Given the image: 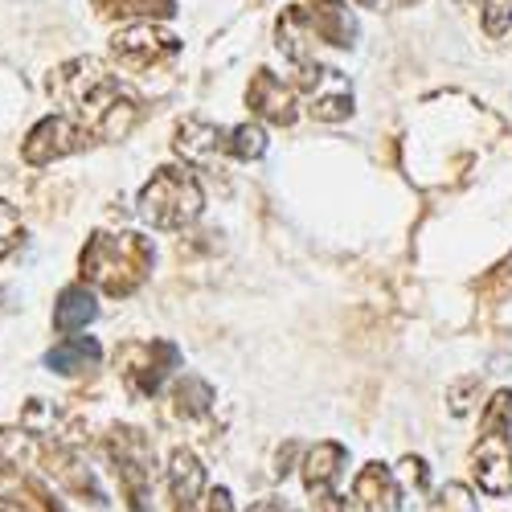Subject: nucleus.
Listing matches in <instances>:
<instances>
[{
  "instance_id": "f257e3e1",
  "label": "nucleus",
  "mask_w": 512,
  "mask_h": 512,
  "mask_svg": "<svg viewBox=\"0 0 512 512\" xmlns=\"http://www.w3.org/2000/svg\"><path fill=\"white\" fill-rule=\"evenodd\" d=\"M50 95L70 103L82 127H91L95 140H123L140 123L144 107L136 95L123 91L119 74H111L99 58H70L50 74Z\"/></svg>"
},
{
  "instance_id": "f03ea898",
  "label": "nucleus",
  "mask_w": 512,
  "mask_h": 512,
  "mask_svg": "<svg viewBox=\"0 0 512 512\" xmlns=\"http://www.w3.org/2000/svg\"><path fill=\"white\" fill-rule=\"evenodd\" d=\"M152 263H156V246L152 238L136 234V230H99L87 238L78 254V271H82V283L111 295V300H127L144 287V279L152 275Z\"/></svg>"
},
{
  "instance_id": "7ed1b4c3",
  "label": "nucleus",
  "mask_w": 512,
  "mask_h": 512,
  "mask_svg": "<svg viewBox=\"0 0 512 512\" xmlns=\"http://www.w3.org/2000/svg\"><path fill=\"white\" fill-rule=\"evenodd\" d=\"M201 181L181 164H164L152 173V181L140 189V218L152 230H185L201 218Z\"/></svg>"
},
{
  "instance_id": "20e7f679",
  "label": "nucleus",
  "mask_w": 512,
  "mask_h": 512,
  "mask_svg": "<svg viewBox=\"0 0 512 512\" xmlns=\"http://www.w3.org/2000/svg\"><path fill=\"white\" fill-rule=\"evenodd\" d=\"M103 455L111 463V476L132 512H152V484H156V451L140 426H115L103 439Z\"/></svg>"
},
{
  "instance_id": "39448f33",
  "label": "nucleus",
  "mask_w": 512,
  "mask_h": 512,
  "mask_svg": "<svg viewBox=\"0 0 512 512\" xmlns=\"http://www.w3.org/2000/svg\"><path fill=\"white\" fill-rule=\"evenodd\" d=\"M111 58L127 74H156L181 58V37L173 29H164L160 21L123 25L111 37Z\"/></svg>"
},
{
  "instance_id": "423d86ee",
  "label": "nucleus",
  "mask_w": 512,
  "mask_h": 512,
  "mask_svg": "<svg viewBox=\"0 0 512 512\" xmlns=\"http://www.w3.org/2000/svg\"><path fill=\"white\" fill-rule=\"evenodd\" d=\"M181 353L168 340H123L115 349V369L132 398H156L168 373L177 369Z\"/></svg>"
},
{
  "instance_id": "0eeeda50",
  "label": "nucleus",
  "mask_w": 512,
  "mask_h": 512,
  "mask_svg": "<svg viewBox=\"0 0 512 512\" xmlns=\"http://www.w3.org/2000/svg\"><path fill=\"white\" fill-rule=\"evenodd\" d=\"M295 82H300V95H304V107L312 119L345 123L353 115V87L340 70L320 66V62H304V66H295Z\"/></svg>"
},
{
  "instance_id": "6e6552de",
  "label": "nucleus",
  "mask_w": 512,
  "mask_h": 512,
  "mask_svg": "<svg viewBox=\"0 0 512 512\" xmlns=\"http://www.w3.org/2000/svg\"><path fill=\"white\" fill-rule=\"evenodd\" d=\"M91 144H95L91 127H82L70 115H46L41 123H33V132L25 136L21 160L33 164V168H46L54 160H66V156H74L82 148H91Z\"/></svg>"
},
{
  "instance_id": "1a4fd4ad",
  "label": "nucleus",
  "mask_w": 512,
  "mask_h": 512,
  "mask_svg": "<svg viewBox=\"0 0 512 512\" xmlns=\"http://www.w3.org/2000/svg\"><path fill=\"white\" fill-rule=\"evenodd\" d=\"M472 480L480 484V492L488 496H508L512 492V431H480L472 455Z\"/></svg>"
},
{
  "instance_id": "9d476101",
  "label": "nucleus",
  "mask_w": 512,
  "mask_h": 512,
  "mask_svg": "<svg viewBox=\"0 0 512 512\" xmlns=\"http://www.w3.org/2000/svg\"><path fill=\"white\" fill-rule=\"evenodd\" d=\"M173 152L189 164H218L230 156V127H218L201 115H189L177 123V136H173Z\"/></svg>"
},
{
  "instance_id": "9b49d317",
  "label": "nucleus",
  "mask_w": 512,
  "mask_h": 512,
  "mask_svg": "<svg viewBox=\"0 0 512 512\" xmlns=\"http://www.w3.org/2000/svg\"><path fill=\"white\" fill-rule=\"evenodd\" d=\"M246 107L259 115L263 123H275V127H291L295 119H300L291 87H287V82L275 70H254L250 87H246Z\"/></svg>"
},
{
  "instance_id": "f8f14e48",
  "label": "nucleus",
  "mask_w": 512,
  "mask_h": 512,
  "mask_svg": "<svg viewBox=\"0 0 512 512\" xmlns=\"http://www.w3.org/2000/svg\"><path fill=\"white\" fill-rule=\"evenodd\" d=\"M316 29H312V17L304 5H287L275 21V46L279 54L291 62V66H304V62H316Z\"/></svg>"
},
{
  "instance_id": "ddd939ff",
  "label": "nucleus",
  "mask_w": 512,
  "mask_h": 512,
  "mask_svg": "<svg viewBox=\"0 0 512 512\" xmlns=\"http://www.w3.org/2000/svg\"><path fill=\"white\" fill-rule=\"evenodd\" d=\"M205 496V467L189 447H177L168 459V504L173 512H197Z\"/></svg>"
},
{
  "instance_id": "4468645a",
  "label": "nucleus",
  "mask_w": 512,
  "mask_h": 512,
  "mask_svg": "<svg viewBox=\"0 0 512 512\" xmlns=\"http://www.w3.org/2000/svg\"><path fill=\"white\" fill-rule=\"evenodd\" d=\"M46 463H50V476L70 492V496H78V500H91V504H107V492L99 488V480H95V472L87 463H82V455L78 451H70V447H50L46 451Z\"/></svg>"
},
{
  "instance_id": "2eb2a0df",
  "label": "nucleus",
  "mask_w": 512,
  "mask_h": 512,
  "mask_svg": "<svg viewBox=\"0 0 512 512\" xmlns=\"http://www.w3.org/2000/svg\"><path fill=\"white\" fill-rule=\"evenodd\" d=\"M345 459L349 451L340 443H316L308 455H304V488L308 496H332L336 484H340V472H345Z\"/></svg>"
},
{
  "instance_id": "dca6fc26",
  "label": "nucleus",
  "mask_w": 512,
  "mask_h": 512,
  "mask_svg": "<svg viewBox=\"0 0 512 512\" xmlns=\"http://www.w3.org/2000/svg\"><path fill=\"white\" fill-rule=\"evenodd\" d=\"M308 17H312L316 37L336 50H349L357 41V21L345 0H308Z\"/></svg>"
},
{
  "instance_id": "f3484780",
  "label": "nucleus",
  "mask_w": 512,
  "mask_h": 512,
  "mask_svg": "<svg viewBox=\"0 0 512 512\" xmlns=\"http://www.w3.org/2000/svg\"><path fill=\"white\" fill-rule=\"evenodd\" d=\"M353 500L361 504V512H394L398 508V480L390 467L381 463H365L357 480H353Z\"/></svg>"
},
{
  "instance_id": "a211bd4d",
  "label": "nucleus",
  "mask_w": 512,
  "mask_h": 512,
  "mask_svg": "<svg viewBox=\"0 0 512 512\" xmlns=\"http://www.w3.org/2000/svg\"><path fill=\"white\" fill-rule=\"evenodd\" d=\"M103 361V349L95 336H66L62 345H54L46 353V369L62 373V377H74V373H87Z\"/></svg>"
},
{
  "instance_id": "6ab92c4d",
  "label": "nucleus",
  "mask_w": 512,
  "mask_h": 512,
  "mask_svg": "<svg viewBox=\"0 0 512 512\" xmlns=\"http://www.w3.org/2000/svg\"><path fill=\"white\" fill-rule=\"evenodd\" d=\"M99 316V304H95V291L87 283H70L62 287L58 295V304H54V328L58 332H78V328H87L91 320Z\"/></svg>"
},
{
  "instance_id": "aec40b11",
  "label": "nucleus",
  "mask_w": 512,
  "mask_h": 512,
  "mask_svg": "<svg viewBox=\"0 0 512 512\" xmlns=\"http://www.w3.org/2000/svg\"><path fill=\"white\" fill-rule=\"evenodd\" d=\"M95 13L103 21H127V25L168 21L177 17V0H95Z\"/></svg>"
},
{
  "instance_id": "412c9836",
  "label": "nucleus",
  "mask_w": 512,
  "mask_h": 512,
  "mask_svg": "<svg viewBox=\"0 0 512 512\" xmlns=\"http://www.w3.org/2000/svg\"><path fill=\"white\" fill-rule=\"evenodd\" d=\"M209 410H213V386L197 373H185L173 386V414L193 422V418H205Z\"/></svg>"
},
{
  "instance_id": "4be33fe9",
  "label": "nucleus",
  "mask_w": 512,
  "mask_h": 512,
  "mask_svg": "<svg viewBox=\"0 0 512 512\" xmlns=\"http://www.w3.org/2000/svg\"><path fill=\"white\" fill-rule=\"evenodd\" d=\"M263 152H267V136L259 123L230 127V160H259Z\"/></svg>"
},
{
  "instance_id": "5701e85b",
  "label": "nucleus",
  "mask_w": 512,
  "mask_h": 512,
  "mask_svg": "<svg viewBox=\"0 0 512 512\" xmlns=\"http://www.w3.org/2000/svg\"><path fill=\"white\" fill-rule=\"evenodd\" d=\"M25 242V222H21V213L0 197V259H9V254Z\"/></svg>"
},
{
  "instance_id": "b1692460",
  "label": "nucleus",
  "mask_w": 512,
  "mask_h": 512,
  "mask_svg": "<svg viewBox=\"0 0 512 512\" xmlns=\"http://www.w3.org/2000/svg\"><path fill=\"white\" fill-rule=\"evenodd\" d=\"M480 431H512V390H496L492 402H484Z\"/></svg>"
},
{
  "instance_id": "393cba45",
  "label": "nucleus",
  "mask_w": 512,
  "mask_h": 512,
  "mask_svg": "<svg viewBox=\"0 0 512 512\" xmlns=\"http://www.w3.org/2000/svg\"><path fill=\"white\" fill-rule=\"evenodd\" d=\"M426 512H480V504L472 500L463 484H443L435 496H431V508Z\"/></svg>"
},
{
  "instance_id": "a878e982",
  "label": "nucleus",
  "mask_w": 512,
  "mask_h": 512,
  "mask_svg": "<svg viewBox=\"0 0 512 512\" xmlns=\"http://www.w3.org/2000/svg\"><path fill=\"white\" fill-rule=\"evenodd\" d=\"M29 451H33V435L25 431V426H21V431H0V467L25 463Z\"/></svg>"
},
{
  "instance_id": "bb28decb",
  "label": "nucleus",
  "mask_w": 512,
  "mask_h": 512,
  "mask_svg": "<svg viewBox=\"0 0 512 512\" xmlns=\"http://www.w3.org/2000/svg\"><path fill=\"white\" fill-rule=\"evenodd\" d=\"M480 21L488 37H504L512 29V0H480Z\"/></svg>"
},
{
  "instance_id": "cd10ccee",
  "label": "nucleus",
  "mask_w": 512,
  "mask_h": 512,
  "mask_svg": "<svg viewBox=\"0 0 512 512\" xmlns=\"http://www.w3.org/2000/svg\"><path fill=\"white\" fill-rule=\"evenodd\" d=\"M480 394H484V381H480L476 373H472V377H463V381H455V386L447 390V398H451V410H455V414H467V410L476 406L472 398H480Z\"/></svg>"
},
{
  "instance_id": "c85d7f7f",
  "label": "nucleus",
  "mask_w": 512,
  "mask_h": 512,
  "mask_svg": "<svg viewBox=\"0 0 512 512\" xmlns=\"http://www.w3.org/2000/svg\"><path fill=\"white\" fill-rule=\"evenodd\" d=\"M394 480H398V488L406 484V488H418V492H426V463H422V459H414V455H406V459L398 463Z\"/></svg>"
},
{
  "instance_id": "c756f323",
  "label": "nucleus",
  "mask_w": 512,
  "mask_h": 512,
  "mask_svg": "<svg viewBox=\"0 0 512 512\" xmlns=\"http://www.w3.org/2000/svg\"><path fill=\"white\" fill-rule=\"evenodd\" d=\"M205 512H234V500H230V488H213L205 496Z\"/></svg>"
},
{
  "instance_id": "7c9ffc66",
  "label": "nucleus",
  "mask_w": 512,
  "mask_h": 512,
  "mask_svg": "<svg viewBox=\"0 0 512 512\" xmlns=\"http://www.w3.org/2000/svg\"><path fill=\"white\" fill-rule=\"evenodd\" d=\"M250 512H291L283 500H275V496H267V500H259V504H250Z\"/></svg>"
},
{
  "instance_id": "2f4dec72",
  "label": "nucleus",
  "mask_w": 512,
  "mask_h": 512,
  "mask_svg": "<svg viewBox=\"0 0 512 512\" xmlns=\"http://www.w3.org/2000/svg\"><path fill=\"white\" fill-rule=\"evenodd\" d=\"M394 5H398V9H410V5H418V0H394Z\"/></svg>"
},
{
  "instance_id": "473e14b6",
  "label": "nucleus",
  "mask_w": 512,
  "mask_h": 512,
  "mask_svg": "<svg viewBox=\"0 0 512 512\" xmlns=\"http://www.w3.org/2000/svg\"><path fill=\"white\" fill-rule=\"evenodd\" d=\"M357 5H365V9H369V5H377V0H357Z\"/></svg>"
},
{
  "instance_id": "72a5a7b5",
  "label": "nucleus",
  "mask_w": 512,
  "mask_h": 512,
  "mask_svg": "<svg viewBox=\"0 0 512 512\" xmlns=\"http://www.w3.org/2000/svg\"><path fill=\"white\" fill-rule=\"evenodd\" d=\"M459 5H463V0H459Z\"/></svg>"
},
{
  "instance_id": "f704fd0d",
  "label": "nucleus",
  "mask_w": 512,
  "mask_h": 512,
  "mask_svg": "<svg viewBox=\"0 0 512 512\" xmlns=\"http://www.w3.org/2000/svg\"><path fill=\"white\" fill-rule=\"evenodd\" d=\"M0 512H5V508H0Z\"/></svg>"
}]
</instances>
